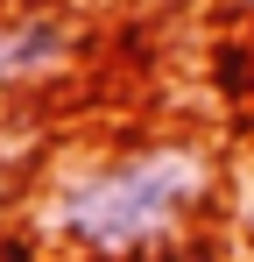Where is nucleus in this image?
<instances>
[{
    "label": "nucleus",
    "mask_w": 254,
    "mask_h": 262,
    "mask_svg": "<svg viewBox=\"0 0 254 262\" xmlns=\"http://www.w3.org/2000/svg\"><path fill=\"white\" fill-rule=\"evenodd\" d=\"M219 199V156L205 135H156L106 149L64 177L42 220L78 262H156L169 255Z\"/></svg>",
    "instance_id": "nucleus-1"
},
{
    "label": "nucleus",
    "mask_w": 254,
    "mask_h": 262,
    "mask_svg": "<svg viewBox=\"0 0 254 262\" xmlns=\"http://www.w3.org/2000/svg\"><path fill=\"white\" fill-rule=\"evenodd\" d=\"M78 57V21L57 14V7H0V92L57 78L64 64Z\"/></svg>",
    "instance_id": "nucleus-2"
},
{
    "label": "nucleus",
    "mask_w": 254,
    "mask_h": 262,
    "mask_svg": "<svg viewBox=\"0 0 254 262\" xmlns=\"http://www.w3.org/2000/svg\"><path fill=\"white\" fill-rule=\"evenodd\" d=\"M233 220H240V241L254 248V156H247V170H240V184H233Z\"/></svg>",
    "instance_id": "nucleus-3"
},
{
    "label": "nucleus",
    "mask_w": 254,
    "mask_h": 262,
    "mask_svg": "<svg viewBox=\"0 0 254 262\" xmlns=\"http://www.w3.org/2000/svg\"><path fill=\"white\" fill-rule=\"evenodd\" d=\"M233 7H247V14H254V0H233Z\"/></svg>",
    "instance_id": "nucleus-4"
}]
</instances>
